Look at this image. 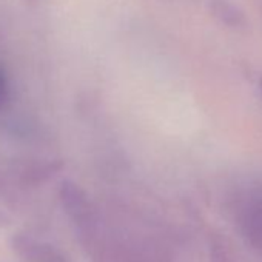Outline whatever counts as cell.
<instances>
[{
    "label": "cell",
    "instance_id": "cell-1",
    "mask_svg": "<svg viewBox=\"0 0 262 262\" xmlns=\"http://www.w3.org/2000/svg\"><path fill=\"white\" fill-rule=\"evenodd\" d=\"M65 204L77 237L93 262H171L150 237L106 225L77 188H67Z\"/></svg>",
    "mask_w": 262,
    "mask_h": 262
},
{
    "label": "cell",
    "instance_id": "cell-2",
    "mask_svg": "<svg viewBox=\"0 0 262 262\" xmlns=\"http://www.w3.org/2000/svg\"><path fill=\"white\" fill-rule=\"evenodd\" d=\"M231 216L242 241L262 257V185L242 190L233 201Z\"/></svg>",
    "mask_w": 262,
    "mask_h": 262
},
{
    "label": "cell",
    "instance_id": "cell-3",
    "mask_svg": "<svg viewBox=\"0 0 262 262\" xmlns=\"http://www.w3.org/2000/svg\"><path fill=\"white\" fill-rule=\"evenodd\" d=\"M210 8L213 16L228 28L239 30L247 25L244 11L237 5L230 2V0H211Z\"/></svg>",
    "mask_w": 262,
    "mask_h": 262
},
{
    "label": "cell",
    "instance_id": "cell-4",
    "mask_svg": "<svg viewBox=\"0 0 262 262\" xmlns=\"http://www.w3.org/2000/svg\"><path fill=\"white\" fill-rule=\"evenodd\" d=\"M259 90H260V94H262V77H260V80H259Z\"/></svg>",
    "mask_w": 262,
    "mask_h": 262
},
{
    "label": "cell",
    "instance_id": "cell-5",
    "mask_svg": "<svg viewBox=\"0 0 262 262\" xmlns=\"http://www.w3.org/2000/svg\"><path fill=\"white\" fill-rule=\"evenodd\" d=\"M0 88H2V79H0Z\"/></svg>",
    "mask_w": 262,
    "mask_h": 262
}]
</instances>
